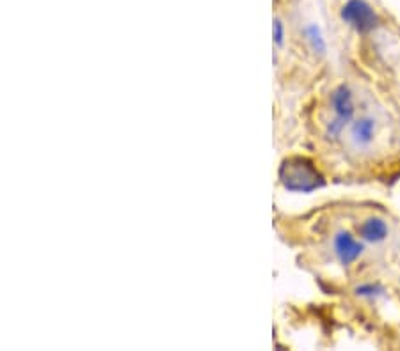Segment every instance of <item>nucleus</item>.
<instances>
[{"label":"nucleus","instance_id":"1","mask_svg":"<svg viewBox=\"0 0 400 351\" xmlns=\"http://www.w3.org/2000/svg\"><path fill=\"white\" fill-rule=\"evenodd\" d=\"M280 179L287 190L313 192L324 185V178L309 158L290 157L280 169Z\"/></svg>","mask_w":400,"mask_h":351},{"label":"nucleus","instance_id":"2","mask_svg":"<svg viewBox=\"0 0 400 351\" xmlns=\"http://www.w3.org/2000/svg\"><path fill=\"white\" fill-rule=\"evenodd\" d=\"M331 108H333V119L327 123V135L338 137L347 124L354 119L356 114L354 94L349 86L342 83L331 92Z\"/></svg>","mask_w":400,"mask_h":351},{"label":"nucleus","instance_id":"3","mask_svg":"<svg viewBox=\"0 0 400 351\" xmlns=\"http://www.w3.org/2000/svg\"><path fill=\"white\" fill-rule=\"evenodd\" d=\"M342 20L359 34H367L374 30L379 23L377 12L374 11L367 0H349L340 12Z\"/></svg>","mask_w":400,"mask_h":351},{"label":"nucleus","instance_id":"4","mask_svg":"<svg viewBox=\"0 0 400 351\" xmlns=\"http://www.w3.org/2000/svg\"><path fill=\"white\" fill-rule=\"evenodd\" d=\"M334 256L342 266H350L363 254V243L358 241L349 231H338L333 238Z\"/></svg>","mask_w":400,"mask_h":351},{"label":"nucleus","instance_id":"5","mask_svg":"<svg viewBox=\"0 0 400 351\" xmlns=\"http://www.w3.org/2000/svg\"><path fill=\"white\" fill-rule=\"evenodd\" d=\"M375 128H377V123H375L374 117H359V119H356L354 123L350 124V141H352L356 148H367V146L374 142Z\"/></svg>","mask_w":400,"mask_h":351},{"label":"nucleus","instance_id":"6","mask_svg":"<svg viewBox=\"0 0 400 351\" xmlns=\"http://www.w3.org/2000/svg\"><path fill=\"white\" fill-rule=\"evenodd\" d=\"M358 232L363 240L368 241V243H381L390 234V228L379 217H368L358 225Z\"/></svg>","mask_w":400,"mask_h":351},{"label":"nucleus","instance_id":"7","mask_svg":"<svg viewBox=\"0 0 400 351\" xmlns=\"http://www.w3.org/2000/svg\"><path fill=\"white\" fill-rule=\"evenodd\" d=\"M305 36H306V41H308L309 46L313 48V52H317V54H321V55L325 54V50H327V45H325L324 36H322L321 29H318L317 25H315V23L306 25Z\"/></svg>","mask_w":400,"mask_h":351},{"label":"nucleus","instance_id":"8","mask_svg":"<svg viewBox=\"0 0 400 351\" xmlns=\"http://www.w3.org/2000/svg\"><path fill=\"white\" fill-rule=\"evenodd\" d=\"M356 293L359 297H377V294L383 293V288L379 284H363L356 290Z\"/></svg>","mask_w":400,"mask_h":351},{"label":"nucleus","instance_id":"9","mask_svg":"<svg viewBox=\"0 0 400 351\" xmlns=\"http://www.w3.org/2000/svg\"><path fill=\"white\" fill-rule=\"evenodd\" d=\"M283 39H285L283 23H281V20H278V18H276V21H274V43L278 46H281L283 45Z\"/></svg>","mask_w":400,"mask_h":351}]
</instances>
